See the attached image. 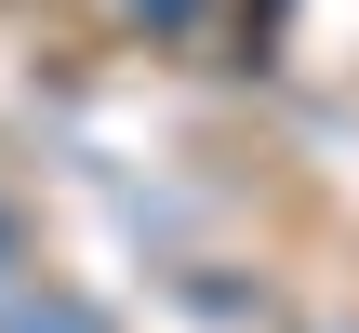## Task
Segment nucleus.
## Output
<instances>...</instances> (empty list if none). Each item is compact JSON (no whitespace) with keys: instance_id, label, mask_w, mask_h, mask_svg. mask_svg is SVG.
I'll list each match as a JSON object with an SVG mask.
<instances>
[{"instance_id":"nucleus-1","label":"nucleus","mask_w":359,"mask_h":333,"mask_svg":"<svg viewBox=\"0 0 359 333\" xmlns=\"http://www.w3.org/2000/svg\"><path fill=\"white\" fill-rule=\"evenodd\" d=\"M0 333H107V307H80V294H0Z\"/></svg>"},{"instance_id":"nucleus-2","label":"nucleus","mask_w":359,"mask_h":333,"mask_svg":"<svg viewBox=\"0 0 359 333\" xmlns=\"http://www.w3.org/2000/svg\"><path fill=\"white\" fill-rule=\"evenodd\" d=\"M0 267H13V200H0Z\"/></svg>"}]
</instances>
